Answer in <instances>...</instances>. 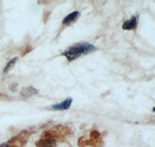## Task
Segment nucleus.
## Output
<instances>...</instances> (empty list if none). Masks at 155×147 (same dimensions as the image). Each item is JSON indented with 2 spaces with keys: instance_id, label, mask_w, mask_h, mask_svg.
Segmentation results:
<instances>
[{
  "instance_id": "obj_5",
  "label": "nucleus",
  "mask_w": 155,
  "mask_h": 147,
  "mask_svg": "<svg viewBox=\"0 0 155 147\" xmlns=\"http://www.w3.org/2000/svg\"><path fill=\"white\" fill-rule=\"evenodd\" d=\"M79 16L80 12L78 11H74V12H71V13L68 15L67 16H65V18L63 19L62 23H63L64 25H65V26H70L71 24L74 23L78 19Z\"/></svg>"
},
{
  "instance_id": "obj_1",
  "label": "nucleus",
  "mask_w": 155,
  "mask_h": 147,
  "mask_svg": "<svg viewBox=\"0 0 155 147\" xmlns=\"http://www.w3.org/2000/svg\"><path fill=\"white\" fill-rule=\"evenodd\" d=\"M96 47L92 44L88 43H82V44H77L75 45L70 47L65 51L62 53V55L65 57L68 60L71 61L77 59L82 55L88 54L90 53L95 51Z\"/></svg>"
},
{
  "instance_id": "obj_8",
  "label": "nucleus",
  "mask_w": 155,
  "mask_h": 147,
  "mask_svg": "<svg viewBox=\"0 0 155 147\" xmlns=\"http://www.w3.org/2000/svg\"><path fill=\"white\" fill-rule=\"evenodd\" d=\"M0 147H16V146H15V145H12V144H10V142H9V143L1 144V145H0Z\"/></svg>"
},
{
  "instance_id": "obj_6",
  "label": "nucleus",
  "mask_w": 155,
  "mask_h": 147,
  "mask_svg": "<svg viewBox=\"0 0 155 147\" xmlns=\"http://www.w3.org/2000/svg\"><path fill=\"white\" fill-rule=\"evenodd\" d=\"M137 26V16H133L130 19H128L123 23L122 28L125 30H134Z\"/></svg>"
},
{
  "instance_id": "obj_4",
  "label": "nucleus",
  "mask_w": 155,
  "mask_h": 147,
  "mask_svg": "<svg viewBox=\"0 0 155 147\" xmlns=\"http://www.w3.org/2000/svg\"><path fill=\"white\" fill-rule=\"evenodd\" d=\"M37 93H38V91L36 88H34V87H31V86H29V87L22 88L21 92H20V96L23 99L26 100L33 96V95H37Z\"/></svg>"
},
{
  "instance_id": "obj_7",
  "label": "nucleus",
  "mask_w": 155,
  "mask_h": 147,
  "mask_svg": "<svg viewBox=\"0 0 155 147\" xmlns=\"http://www.w3.org/2000/svg\"><path fill=\"white\" fill-rule=\"evenodd\" d=\"M17 60H18V57H13L12 59H11L10 60H9V62H8V64L6 65H5V68H4L3 70V73L5 74V73H7L8 71H9V70H10L11 68H12V67H13V65L16 64V62L17 61Z\"/></svg>"
},
{
  "instance_id": "obj_2",
  "label": "nucleus",
  "mask_w": 155,
  "mask_h": 147,
  "mask_svg": "<svg viewBox=\"0 0 155 147\" xmlns=\"http://www.w3.org/2000/svg\"><path fill=\"white\" fill-rule=\"evenodd\" d=\"M37 145L38 147H57V140L51 135H45L44 139L39 140Z\"/></svg>"
},
{
  "instance_id": "obj_3",
  "label": "nucleus",
  "mask_w": 155,
  "mask_h": 147,
  "mask_svg": "<svg viewBox=\"0 0 155 147\" xmlns=\"http://www.w3.org/2000/svg\"><path fill=\"white\" fill-rule=\"evenodd\" d=\"M73 99L71 98H68L63 101L62 102H60L58 104H54L51 106V108L54 110H67L71 105Z\"/></svg>"
}]
</instances>
